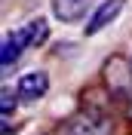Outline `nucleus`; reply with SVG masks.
<instances>
[{"instance_id":"f257e3e1","label":"nucleus","mask_w":132,"mask_h":135,"mask_svg":"<svg viewBox=\"0 0 132 135\" xmlns=\"http://www.w3.org/2000/svg\"><path fill=\"white\" fill-rule=\"evenodd\" d=\"M62 132L65 135H114V126H111V120H107L101 110L89 108V110L74 114V117L62 126Z\"/></svg>"},{"instance_id":"f03ea898","label":"nucleus","mask_w":132,"mask_h":135,"mask_svg":"<svg viewBox=\"0 0 132 135\" xmlns=\"http://www.w3.org/2000/svg\"><path fill=\"white\" fill-rule=\"evenodd\" d=\"M101 74H105V86L114 95H129L132 92V61L114 55V59H107Z\"/></svg>"},{"instance_id":"7ed1b4c3","label":"nucleus","mask_w":132,"mask_h":135,"mask_svg":"<svg viewBox=\"0 0 132 135\" xmlns=\"http://www.w3.org/2000/svg\"><path fill=\"white\" fill-rule=\"evenodd\" d=\"M123 6H126V0H105V3H98V6L92 9V16H89V22H86V28H83V34L92 37V34H98L101 28H107L120 12H123Z\"/></svg>"},{"instance_id":"20e7f679","label":"nucleus","mask_w":132,"mask_h":135,"mask_svg":"<svg viewBox=\"0 0 132 135\" xmlns=\"http://www.w3.org/2000/svg\"><path fill=\"white\" fill-rule=\"evenodd\" d=\"M46 92H49V74H46V71H31V74H25L16 83L18 101H37Z\"/></svg>"},{"instance_id":"39448f33","label":"nucleus","mask_w":132,"mask_h":135,"mask_svg":"<svg viewBox=\"0 0 132 135\" xmlns=\"http://www.w3.org/2000/svg\"><path fill=\"white\" fill-rule=\"evenodd\" d=\"M22 49H25V37H22V31H9L6 37H3V46H0V65H3V74H9V71L18 65Z\"/></svg>"},{"instance_id":"423d86ee","label":"nucleus","mask_w":132,"mask_h":135,"mask_svg":"<svg viewBox=\"0 0 132 135\" xmlns=\"http://www.w3.org/2000/svg\"><path fill=\"white\" fill-rule=\"evenodd\" d=\"M86 3H89V0H52V16H55L58 22L71 25V22H77V18H83Z\"/></svg>"},{"instance_id":"0eeeda50","label":"nucleus","mask_w":132,"mask_h":135,"mask_svg":"<svg viewBox=\"0 0 132 135\" xmlns=\"http://www.w3.org/2000/svg\"><path fill=\"white\" fill-rule=\"evenodd\" d=\"M46 34H49V28H46L43 18H34V22H28V25L22 28L25 46H43V43H46Z\"/></svg>"},{"instance_id":"6e6552de","label":"nucleus","mask_w":132,"mask_h":135,"mask_svg":"<svg viewBox=\"0 0 132 135\" xmlns=\"http://www.w3.org/2000/svg\"><path fill=\"white\" fill-rule=\"evenodd\" d=\"M0 110H3V117L16 110V95L9 92V89H3V95H0Z\"/></svg>"},{"instance_id":"1a4fd4ad","label":"nucleus","mask_w":132,"mask_h":135,"mask_svg":"<svg viewBox=\"0 0 132 135\" xmlns=\"http://www.w3.org/2000/svg\"><path fill=\"white\" fill-rule=\"evenodd\" d=\"M43 135H65V132H62V129H55V132H43Z\"/></svg>"}]
</instances>
